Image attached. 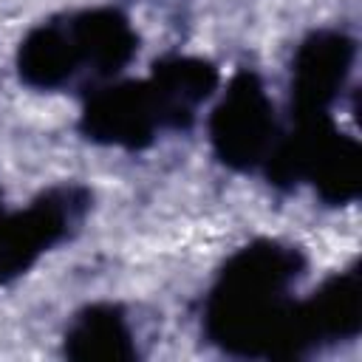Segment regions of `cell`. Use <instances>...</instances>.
Returning <instances> with one entry per match:
<instances>
[{
    "instance_id": "obj_1",
    "label": "cell",
    "mask_w": 362,
    "mask_h": 362,
    "mask_svg": "<svg viewBox=\"0 0 362 362\" xmlns=\"http://www.w3.org/2000/svg\"><path fill=\"white\" fill-rule=\"evenodd\" d=\"M300 269L303 260L294 249L277 243L243 249L209 297V337L246 356H294L305 348L300 305L288 297Z\"/></svg>"
},
{
    "instance_id": "obj_2",
    "label": "cell",
    "mask_w": 362,
    "mask_h": 362,
    "mask_svg": "<svg viewBox=\"0 0 362 362\" xmlns=\"http://www.w3.org/2000/svg\"><path fill=\"white\" fill-rule=\"evenodd\" d=\"M215 153L223 164L246 170L272 150V102L255 74H238L209 122Z\"/></svg>"
},
{
    "instance_id": "obj_3",
    "label": "cell",
    "mask_w": 362,
    "mask_h": 362,
    "mask_svg": "<svg viewBox=\"0 0 362 362\" xmlns=\"http://www.w3.org/2000/svg\"><path fill=\"white\" fill-rule=\"evenodd\" d=\"M88 206V195L76 187L54 189L34 201L25 212L0 218V283L23 274Z\"/></svg>"
},
{
    "instance_id": "obj_4",
    "label": "cell",
    "mask_w": 362,
    "mask_h": 362,
    "mask_svg": "<svg viewBox=\"0 0 362 362\" xmlns=\"http://www.w3.org/2000/svg\"><path fill=\"white\" fill-rule=\"evenodd\" d=\"M354 62V42L337 31L311 34L297 57L291 71V93L300 119L325 116L328 105L337 99L339 88L348 79Z\"/></svg>"
},
{
    "instance_id": "obj_5",
    "label": "cell",
    "mask_w": 362,
    "mask_h": 362,
    "mask_svg": "<svg viewBox=\"0 0 362 362\" xmlns=\"http://www.w3.org/2000/svg\"><path fill=\"white\" fill-rule=\"evenodd\" d=\"M161 124L153 90L147 82H124L99 90L82 116V130L105 144L141 147Z\"/></svg>"
},
{
    "instance_id": "obj_6",
    "label": "cell",
    "mask_w": 362,
    "mask_h": 362,
    "mask_svg": "<svg viewBox=\"0 0 362 362\" xmlns=\"http://www.w3.org/2000/svg\"><path fill=\"white\" fill-rule=\"evenodd\" d=\"M147 85L153 90L161 124L181 127L192 119L195 107L215 90L218 71L195 57H170L156 65Z\"/></svg>"
},
{
    "instance_id": "obj_7",
    "label": "cell",
    "mask_w": 362,
    "mask_h": 362,
    "mask_svg": "<svg viewBox=\"0 0 362 362\" xmlns=\"http://www.w3.org/2000/svg\"><path fill=\"white\" fill-rule=\"evenodd\" d=\"M362 320V286L356 272H345L328 280L308 303L300 305V322L305 345L317 339L354 337Z\"/></svg>"
},
{
    "instance_id": "obj_8",
    "label": "cell",
    "mask_w": 362,
    "mask_h": 362,
    "mask_svg": "<svg viewBox=\"0 0 362 362\" xmlns=\"http://www.w3.org/2000/svg\"><path fill=\"white\" fill-rule=\"evenodd\" d=\"M79 65L76 40L71 23H45L34 28L17 54V68L23 82L34 88H57L62 85Z\"/></svg>"
},
{
    "instance_id": "obj_9",
    "label": "cell",
    "mask_w": 362,
    "mask_h": 362,
    "mask_svg": "<svg viewBox=\"0 0 362 362\" xmlns=\"http://www.w3.org/2000/svg\"><path fill=\"white\" fill-rule=\"evenodd\" d=\"M71 31L79 51V65H90L96 74L119 71L136 51V34L130 23L110 8L85 11L71 20Z\"/></svg>"
},
{
    "instance_id": "obj_10",
    "label": "cell",
    "mask_w": 362,
    "mask_h": 362,
    "mask_svg": "<svg viewBox=\"0 0 362 362\" xmlns=\"http://www.w3.org/2000/svg\"><path fill=\"white\" fill-rule=\"evenodd\" d=\"M65 354L82 362H124L136 356V348L122 311L113 305H93L68 328Z\"/></svg>"
}]
</instances>
